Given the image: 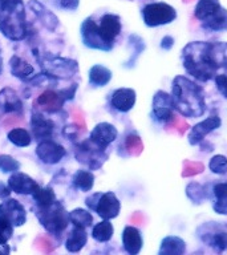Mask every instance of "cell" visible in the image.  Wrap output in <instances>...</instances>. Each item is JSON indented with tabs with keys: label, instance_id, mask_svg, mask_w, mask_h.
Returning <instances> with one entry per match:
<instances>
[{
	"label": "cell",
	"instance_id": "obj_9",
	"mask_svg": "<svg viewBox=\"0 0 227 255\" xmlns=\"http://www.w3.org/2000/svg\"><path fill=\"white\" fill-rule=\"evenodd\" d=\"M80 32H81V39H83V43L85 47L105 52L112 51L111 48L104 43L103 37H101L99 32V24L96 23L92 16L84 20L83 24H81V28H80Z\"/></svg>",
	"mask_w": 227,
	"mask_h": 255
},
{
	"label": "cell",
	"instance_id": "obj_45",
	"mask_svg": "<svg viewBox=\"0 0 227 255\" xmlns=\"http://www.w3.org/2000/svg\"><path fill=\"white\" fill-rule=\"evenodd\" d=\"M174 45V39L171 36H165L162 40H161V48L165 49V51H170L171 48Z\"/></svg>",
	"mask_w": 227,
	"mask_h": 255
},
{
	"label": "cell",
	"instance_id": "obj_4",
	"mask_svg": "<svg viewBox=\"0 0 227 255\" xmlns=\"http://www.w3.org/2000/svg\"><path fill=\"white\" fill-rule=\"evenodd\" d=\"M36 217L41 223V226L49 233V234L59 237L65 229L68 227L71 218H69V213L65 210L63 203L59 202L56 199L55 202L49 205V206L44 207H36Z\"/></svg>",
	"mask_w": 227,
	"mask_h": 255
},
{
	"label": "cell",
	"instance_id": "obj_40",
	"mask_svg": "<svg viewBox=\"0 0 227 255\" xmlns=\"http://www.w3.org/2000/svg\"><path fill=\"white\" fill-rule=\"evenodd\" d=\"M126 147L127 150L130 151L131 154L134 155H138L143 149V145H142V141L139 138L138 135L135 134H130L129 137L126 138Z\"/></svg>",
	"mask_w": 227,
	"mask_h": 255
},
{
	"label": "cell",
	"instance_id": "obj_33",
	"mask_svg": "<svg viewBox=\"0 0 227 255\" xmlns=\"http://www.w3.org/2000/svg\"><path fill=\"white\" fill-rule=\"evenodd\" d=\"M31 195L32 198H33V201L36 202V205L39 207L49 206V205H52V203L56 201L55 191H53V189L49 186L43 187L39 185L37 189H36Z\"/></svg>",
	"mask_w": 227,
	"mask_h": 255
},
{
	"label": "cell",
	"instance_id": "obj_25",
	"mask_svg": "<svg viewBox=\"0 0 227 255\" xmlns=\"http://www.w3.org/2000/svg\"><path fill=\"white\" fill-rule=\"evenodd\" d=\"M88 242V234L84 227L75 226L68 234L65 241V249L69 253H79Z\"/></svg>",
	"mask_w": 227,
	"mask_h": 255
},
{
	"label": "cell",
	"instance_id": "obj_32",
	"mask_svg": "<svg viewBox=\"0 0 227 255\" xmlns=\"http://www.w3.org/2000/svg\"><path fill=\"white\" fill-rule=\"evenodd\" d=\"M73 186L81 191H91L95 185V174L89 170H77L73 175Z\"/></svg>",
	"mask_w": 227,
	"mask_h": 255
},
{
	"label": "cell",
	"instance_id": "obj_14",
	"mask_svg": "<svg viewBox=\"0 0 227 255\" xmlns=\"http://www.w3.org/2000/svg\"><path fill=\"white\" fill-rule=\"evenodd\" d=\"M221 124H222V121H221V117H218V116H210V117H207L206 120H203L201 123L195 124L194 127L191 128L190 133H189L190 145H193V146L199 145L209 133L218 129L221 127Z\"/></svg>",
	"mask_w": 227,
	"mask_h": 255
},
{
	"label": "cell",
	"instance_id": "obj_38",
	"mask_svg": "<svg viewBox=\"0 0 227 255\" xmlns=\"http://www.w3.org/2000/svg\"><path fill=\"white\" fill-rule=\"evenodd\" d=\"M209 167L214 174H226L227 173V158L222 154L214 155L209 162Z\"/></svg>",
	"mask_w": 227,
	"mask_h": 255
},
{
	"label": "cell",
	"instance_id": "obj_37",
	"mask_svg": "<svg viewBox=\"0 0 227 255\" xmlns=\"http://www.w3.org/2000/svg\"><path fill=\"white\" fill-rule=\"evenodd\" d=\"M20 170V162L9 154H0V171L1 173H15Z\"/></svg>",
	"mask_w": 227,
	"mask_h": 255
},
{
	"label": "cell",
	"instance_id": "obj_20",
	"mask_svg": "<svg viewBox=\"0 0 227 255\" xmlns=\"http://www.w3.org/2000/svg\"><path fill=\"white\" fill-rule=\"evenodd\" d=\"M203 227L206 229L205 233L198 231L199 237H201L203 242L209 245L210 247H213L218 253H222V251L227 250V231L214 230L215 226L210 227L207 226V225H203Z\"/></svg>",
	"mask_w": 227,
	"mask_h": 255
},
{
	"label": "cell",
	"instance_id": "obj_27",
	"mask_svg": "<svg viewBox=\"0 0 227 255\" xmlns=\"http://www.w3.org/2000/svg\"><path fill=\"white\" fill-rule=\"evenodd\" d=\"M112 80V71L101 64H95L89 69V83L93 87H105Z\"/></svg>",
	"mask_w": 227,
	"mask_h": 255
},
{
	"label": "cell",
	"instance_id": "obj_7",
	"mask_svg": "<svg viewBox=\"0 0 227 255\" xmlns=\"http://www.w3.org/2000/svg\"><path fill=\"white\" fill-rule=\"evenodd\" d=\"M75 157L80 163H83L91 170H97L108 159V154L104 149L97 146L91 138L77 143L75 146Z\"/></svg>",
	"mask_w": 227,
	"mask_h": 255
},
{
	"label": "cell",
	"instance_id": "obj_48",
	"mask_svg": "<svg viewBox=\"0 0 227 255\" xmlns=\"http://www.w3.org/2000/svg\"><path fill=\"white\" fill-rule=\"evenodd\" d=\"M3 115H4V112L0 109V119H1V116H3Z\"/></svg>",
	"mask_w": 227,
	"mask_h": 255
},
{
	"label": "cell",
	"instance_id": "obj_41",
	"mask_svg": "<svg viewBox=\"0 0 227 255\" xmlns=\"http://www.w3.org/2000/svg\"><path fill=\"white\" fill-rule=\"evenodd\" d=\"M203 170V165L199 162H186L183 167V177H190V175L198 174Z\"/></svg>",
	"mask_w": 227,
	"mask_h": 255
},
{
	"label": "cell",
	"instance_id": "obj_23",
	"mask_svg": "<svg viewBox=\"0 0 227 255\" xmlns=\"http://www.w3.org/2000/svg\"><path fill=\"white\" fill-rule=\"evenodd\" d=\"M29 7H31L33 13L37 16V19L41 21L44 27L49 29V31H55L57 25H59V19L53 12L44 7V4H41L37 0H29Z\"/></svg>",
	"mask_w": 227,
	"mask_h": 255
},
{
	"label": "cell",
	"instance_id": "obj_16",
	"mask_svg": "<svg viewBox=\"0 0 227 255\" xmlns=\"http://www.w3.org/2000/svg\"><path fill=\"white\" fill-rule=\"evenodd\" d=\"M117 135H118V131H117L114 125H112V124L109 123H100L93 128V130L91 131V135H89V138H91L97 146H100L101 149L105 150V149L117 138Z\"/></svg>",
	"mask_w": 227,
	"mask_h": 255
},
{
	"label": "cell",
	"instance_id": "obj_8",
	"mask_svg": "<svg viewBox=\"0 0 227 255\" xmlns=\"http://www.w3.org/2000/svg\"><path fill=\"white\" fill-rule=\"evenodd\" d=\"M40 67L45 75L53 79H71L79 72V64L76 60L67 57H49L40 59Z\"/></svg>",
	"mask_w": 227,
	"mask_h": 255
},
{
	"label": "cell",
	"instance_id": "obj_31",
	"mask_svg": "<svg viewBox=\"0 0 227 255\" xmlns=\"http://www.w3.org/2000/svg\"><path fill=\"white\" fill-rule=\"evenodd\" d=\"M113 233H114V229H113V225L111 223L109 219H104L101 222L96 223L93 226V230H92V237L95 241L100 243L109 242L113 237Z\"/></svg>",
	"mask_w": 227,
	"mask_h": 255
},
{
	"label": "cell",
	"instance_id": "obj_3",
	"mask_svg": "<svg viewBox=\"0 0 227 255\" xmlns=\"http://www.w3.org/2000/svg\"><path fill=\"white\" fill-rule=\"evenodd\" d=\"M0 32L12 41L28 36V24L23 0H0Z\"/></svg>",
	"mask_w": 227,
	"mask_h": 255
},
{
	"label": "cell",
	"instance_id": "obj_29",
	"mask_svg": "<svg viewBox=\"0 0 227 255\" xmlns=\"http://www.w3.org/2000/svg\"><path fill=\"white\" fill-rule=\"evenodd\" d=\"M214 194V209L215 213L222 215H227V183H217L213 187Z\"/></svg>",
	"mask_w": 227,
	"mask_h": 255
},
{
	"label": "cell",
	"instance_id": "obj_39",
	"mask_svg": "<svg viewBox=\"0 0 227 255\" xmlns=\"http://www.w3.org/2000/svg\"><path fill=\"white\" fill-rule=\"evenodd\" d=\"M13 234V226L11 222H8L7 219L0 217V246L7 245V242L12 238Z\"/></svg>",
	"mask_w": 227,
	"mask_h": 255
},
{
	"label": "cell",
	"instance_id": "obj_1",
	"mask_svg": "<svg viewBox=\"0 0 227 255\" xmlns=\"http://www.w3.org/2000/svg\"><path fill=\"white\" fill-rule=\"evenodd\" d=\"M183 68L199 81L227 75V43L193 41L182 51Z\"/></svg>",
	"mask_w": 227,
	"mask_h": 255
},
{
	"label": "cell",
	"instance_id": "obj_5",
	"mask_svg": "<svg viewBox=\"0 0 227 255\" xmlns=\"http://www.w3.org/2000/svg\"><path fill=\"white\" fill-rule=\"evenodd\" d=\"M87 206L96 211L100 218L113 219L118 217L121 210V202L113 191L107 193H93L85 199Z\"/></svg>",
	"mask_w": 227,
	"mask_h": 255
},
{
	"label": "cell",
	"instance_id": "obj_46",
	"mask_svg": "<svg viewBox=\"0 0 227 255\" xmlns=\"http://www.w3.org/2000/svg\"><path fill=\"white\" fill-rule=\"evenodd\" d=\"M11 189H9V186L8 185H5V183L0 182V198L1 199H5L9 197V194H11Z\"/></svg>",
	"mask_w": 227,
	"mask_h": 255
},
{
	"label": "cell",
	"instance_id": "obj_34",
	"mask_svg": "<svg viewBox=\"0 0 227 255\" xmlns=\"http://www.w3.org/2000/svg\"><path fill=\"white\" fill-rule=\"evenodd\" d=\"M7 138L9 142L13 143L17 147H27L32 142L31 133L23 129V128H13V129H11V130L8 131Z\"/></svg>",
	"mask_w": 227,
	"mask_h": 255
},
{
	"label": "cell",
	"instance_id": "obj_2",
	"mask_svg": "<svg viewBox=\"0 0 227 255\" xmlns=\"http://www.w3.org/2000/svg\"><path fill=\"white\" fill-rule=\"evenodd\" d=\"M171 100L175 111L185 117H201L206 112L203 88L185 76H177L173 80Z\"/></svg>",
	"mask_w": 227,
	"mask_h": 255
},
{
	"label": "cell",
	"instance_id": "obj_13",
	"mask_svg": "<svg viewBox=\"0 0 227 255\" xmlns=\"http://www.w3.org/2000/svg\"><path fill=\"white\" fill-rule=\"evenodd\" d=\"M174 105L171 95H167L166 92L158 91L155 93L153 99V115L157 119V121L162 124H167L175 119L173 113Z\"/></svg>",
	"mask_w": 227,
	"mask_h": 255
},
{
	"label": "cell",
	"instance_id": "obj_6",
	"mask_svg": "<svg viewBox=\"0 0 227 255\" xmlns=\"http://www.w3.org/2000/svg\"><path fill=\"white\" fill-rule=\"evenodd\" d=\"M143 23L147 27H161L173 23L177 19V11L167 3H149L142 8Z\"/></svg>",
	"mask_w": 227,
	"mask_h": 255
},
{
	"label": "cell",
	"instance_id": "obj_11",
	"mask_svg": "<svg viewBox=\"0 0 227 255\" xmlns=\"http://www.w3.org/2000/svg\"><path fill=\"white\" fill-rule=\"evenodd\" d=\"M67 150L63 145L52 141V139H43L40 141L36 147V155L43 163L47 165H56L65 157Z\"/></svg>",
	"mask_w": 227,
	"mask_h": 255
},
{
	"label": "cell",
	"instance_id": "obj_30",
	"mask_svg": "<svg viewBox=\"0 0 227 255\" xmlns=\"http://www.w3.org/2000/svg\"><path fill=\"white\" fill-rule=\"evenodd\" d=\"M219 8H221L219 0H198V3L195 5L194 15L197 19L203 21L211 15H214Z\"/></svg>",
	"mask_w": 227,
	"mask_h": 255
},
{
	"label": "cell",
	"instance_id": "obj_18",
	"mask_svg": "<svg viewBox=\"0 0 227 255\" xmlns=\"http://www.w3.org/2000/svg\"><path fill=\"white\" fill-rule=\"evenodd\" d=\"M67 100L64 99L61 92L55 89H47L37 97L36 103L40 105V109L47 113H57L63 109V105Z\"/></svg>",
	"mask_w": 227,
	"mask_h": 255
},
{
	"label": "cell",
	"instance_id": "obj_35",
	"mask_svg": "<svg viewBox=\"0 0 227 255\" xmlns=\"http://www.w3.org/2000/svg\"><path fill=\"white\" fill-rule=\"evenodd\" d=\"M69 218H71V223L73 226L84 227V229L92 226V223H93V215L85 209H81V207H77L75 210H72L69 213Z\"/></svg>",
	"mask_w": 227,
	"mask_h": 255
},
{
	"label": "cell",
	"instance_id": "obj_22",
	"mask_svg": "<svg viewBox=\"0 0 227 255\" xmlns=\"http://www.w3.org/2000/svg\"><path fill=\"white\" fill-rule=\"evenodd\" d=\"M123 250L127 254L137 255L143 246V239L141 231L134 226H126L122 231Z\"/></svg>",
	"mask_w": 227,
	"mask_h": 255
},
{
	"label": "cell",
	"instance_id": "obj_26",
	"mask_svg": "<svg viewBox=\"0 0 227 255\" xmlns=\"http://www.w3.org/2000/svg\"><path fill=\"white\" fill-rule=\"evenodd\" d=\"M186 251V242L179 237L169 235L162 239L159 255H182Z\"/></svg>",
	"mask_w": 227,
	"mask_h": 255
},
{
	"label": "cell",
	"instance_id": "obj_17",
	"mask_svg": "<svg viewBox=\"0 0 227 255\" xmlns=\"http://www.w3.org/2000/svg\"><path fill=\"white\" fill-rule=\"evenodd\" d=\"M31 129L33 137L43 141L52 137L55 130V123L51 119L44 117L40 112L33 111L31 117Z\"/></svg>",
	"mask_w": 227,
	"mask_h": 255
},
{
	"label": "cell",
	"instance_id": "obj_10",
	"mask_svg": "<svg viewBox=\"0 0 227 255\" xmlns=\"http://www.w3.org/2000/svg\"><path fill=\"white\" fill-rule=\"evenodd\" d=\"M121 29H122V24H121V19L118 15L105 13L101 16L99 23V32L103 37L104 43L111 49H113L114 47V41L117 36L121 33Z\"/></svg>",
	"mask_w": 227,
	"mask_h": 255
},
{
	"label": "cell",
	"instance_id": "obj_12",
	"mask_svg": "<svg viewBox=\"0 0 227 255\" xmlns=\"http://www.w3.org/2000/svg\"><path fill=\"white\" fill-rule=\"evenodd\" d=\"M0 217H3L11 222L13 227L23 226L27 222V211L21 203L15 198H5L4 202L0 203Z\"/></svg>",
	"mask_w": 227,
	"mask_h": 255
},
{
	"label": "cell",
	"instance_id": "obj_36",
	"mask_svg": "<svg viewBox=\"0 0 227 255\" xmlns=\"http://www.w3.org/2000/svg\"><path fill=\"white\" fill-rule=\"evenodd\" d=\"M186 194L194 203H202L207 198L205 187L198 182L189 183L186 187Z\"/></svg>",
	"mask_w": 227,
	"mask_h": 255
},
{
	"label": "cell",
	"instance_id": "obj_47",
	"mask_svg": "<svg viewBox=\"0 0 227 255\" xmlns=\"http://www.w3.org/2000/svg\"><path fill=\"white\" fill-rule=\"evenodd\" d=\"M9 253V247L7 245H4V246H0V254H8Z\"/></svg>",
	"mask_w": 227,
	"mask_h": 255
},
{
	"label": "cell",
	"instance_id": "obj_15",
	"mask_svg": "<svg viewBox=\"0 0 227 255\" xmlns=\"http://www.w3.org/2000/svg\"><path fill=\"white\" fill-rule=\"evenodd\" d=\"M7 185L13 193L23 195L32 194L39 186V183L36 182L31 175L21 173L19 170L15 171V173H11L7 181Z\"/></svg>",
	"mask_w": 227,
	"mask_h": 255
},
{
	"label": "cell",
	"instance_id": "obj_44",
	"mask_svg": "<svg viewBox=\"0 0 227 255\" xmlns=\"http://www.w3.org/2000/svg\"><path fill=\"white\" fill-rule=\"evenodd\" d=\"M35 245L36 247H37L39 250L43 251V253H51V251H53L52 242L48 238H45V237H39V238H36Z\"/></svg>",
	"mask_w": 227,
	"mask_h": 255
},
{
	"label": "cell",
	"instance_id": "obj_19",
	"mask_svg": "<svg viewBox=\"0 0 227 255\" xmlns=\"http://www.w3.org/2000/svg\"><path fill=\"white\" fill-rule=\"evenodd\" d=\"M135 91L131 88H119L117 91L113 92L112 95V107L114 108L115 111L121 112V113H126L130 109H133L135 104Z\"/></svg>",
	"mask_w": 227,
	"mask_h": 255
},
{
	"label": "cell",
	"instance_id": "obj_43",
	"mask_svg": "<svg viewBox=\"0 0 227 255\" xmlns=\"http://www.w3.org/2000/svg\"><path fill=\"white\" fill-rule=\"evenodd\" d=\"M56 3L64 11H76L80 5V0H56Z\"/></svg>",
	"mask_w": 227,
	"mask_h": 255
},
{
	"label": "cell",
	"instance_id": "obj_42",
	"mask_svg": "<svg viewBox=\"0 0 227 255\" xmlns=\"http://www.w3.org/2000/svg\"><path fill=\"white\" fill-rule=\"evenodd\" d=\"M215 85L218 88V91L223 95L225 99H227V75L222 73V75H217L214 77Z\"/></svg>",
	"mask_w": 227,
	"mask_h": 255
},
{
	"label": "cell",
	"instance_id": "obj_28",
	"mask_svg": "<svg viewBox=\"0 0 227 255\" xmlns=\"http://www.w3.org/2000/svg\"><path fill=\"white\" fill-rule=\"evenodd\" d=\"M202 27L210 31L219 32V31H227V11L225 8H219L218 11L215 12L214 15L207 17L206 20L202 21Z\"/></svg>",
	"mask_w": 227,
	"mask_h": 255
},
{
	"label": "cell",
	"instance_id": "obj_21",
	"mask_svg": "<svg viewBox=\"0 0 227 255\" xmlns=\"http://www.w3.org/2000/svg\"><path fill=\"white\" fill-rule=\"evenodd\" d=\"M0 109L5 113H20L23 111V103L19 93L13 88L5 87L0 91Z\"/></svg>",
	"mask_w": 227,
	"mask_h": 255
},
{
	"label": "cell",
	"instance_id": "obj_24",
	"mask_svg": "<svg viewBox=\"0 0 227 255\" xmlns=\"http://www.w3.org/2000/svg\"><path fill=\"white\" fill-rule=\"evenodd\" d=\"M9 68H11L12 75L23 81H27L35 75V69L31 64L17 55H13L9 59Z\"/></svg>",
	"mask_w": 227,
	"mask_h": 255
}]
</instances>
